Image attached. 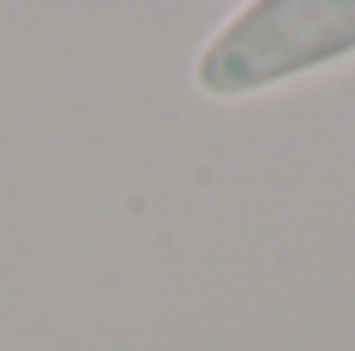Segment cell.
Returning a JSON list of instances; mask_svg holds the SVG:
<instances>
[{
	"instance_id": "obj_1",
	"label": "cell",
	"mask_w": 355,
	"mask_h": 351,
	"mask_svg": "<svg viewBox=\"0 0 355 351\" xmlns=\"http://www.w3.org/2000/svg\"><path fill=\"white\" fill-rule=\"evenodd\" d=\"M355 57V0H252L196 57V88L248 99Z\"/></svg>"
}]
</instances>
